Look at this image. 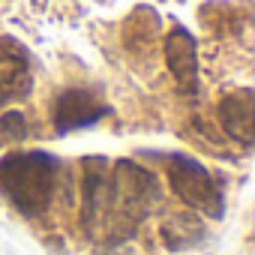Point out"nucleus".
<instances>
[{
  "label": "nucleus",
  "instance_id": "nucleus-1",
  "mask_svg": "<svg viewBox=\"0 0 255 255\" xmlns=\"http://www.w3.org/2000/svg\"><path fill=\"white\" fill-rule=\"evenodd\" d=\"M159 180L147 168L135 165L132 159H117L108 174V201L102 216V231L108 243L132 237L138 222L159 201Z\"/></svg>",
  "mask_w": 255,
  "mask_h": 255
},
{
  "label": "nucleus",
  "instance_id": "nucleus-2",
  "mask_svg": "<svg viewBox=\"0 0 255 255\" xmlns=\"http://www.w3.org/2000/svg\"><path fill=\"white\" fill-rule=\"evenodd\" d=\"M60 162L51 153H9L0 159V192H3L21 213H42L57 189Z\"/></svg>",
  "mask_w": 255,
  "mask_h": 255
},
{
  "label": "nucleus",
  "instance_id": "nucleus-3",
  "mask_svg": "<svg viewBox=\"0 0 255 255\" xmlns=\"http://www.w3.org/2000/svg\"><path fill=\"white\" fill-rule=\"evenodd\" d=\"M165 174H168L174 195L186 207H192L204 216H222V189H219L216 177L201 162L177 153V156H168Z\"/></svg>",
  "mask_w": 255,
  "mask_h": 255
},
{
  "label": "nucleus",
  "instance_id": "nucleus-4",
  "mask_svg": "<svg viewBox=\"0 0 255 255\" xmlns=\"http://www.w3.org/2000/svg\"><path fill=\"white\" fill-rule=\"evenodd\" d=\"M108 174H111L108 159L96 156V159L84 162V210H81V222H84L87 231L102 228L105 201H108Z\"/></svg>",
  "mask_w": 255,
  "mask_h": 255
},
{
  "label": "nucleus",
  "instance_id": "nucleus-5",
  "mask_svg": "<svg viewBox=\"0 0 255 255\" xmlns=\"http://www.w3.org/2000/svg\"><path fill=\"white\" fill-rule=\"evenodd\" d=\"M30 87V63L21 45L0 39V105L24 96Z\"/></svg>",
  "mask_w": 255,
  "mask_h": 255
},
{
  "label": "nucleus",
  "instance_id": "nucleus-6",
  "mask_svg": "<svg viewBox=\"0 0 255 255\" xmlns=\"http://www.w3.org/2000/svg\"><path fill=\"white\" fill-rule=\"evenodd\" d=\"M99 117H105V105H99L84 90H66L57 99V105H54V126H57L60 132L93 126Z\"/></svg>",
  "mask_w": 255,
  "mask_h": 255
},
{
  "label": "nucleus",
  "instance_id": "nucleus-7",
  "mask_svg": "<svg viewBox=\"0 0 255 255\" xmlns=\"http://www.w3.org/2000/svg\"><path fill=\"white\" fill-rule=\"evenodd\" d=\"M219 123L222 129L243 147H252V135H255V114H252V93L240 90L231 93L219 102Z\"/></svg>",
  "mask_w": 255,
  "mask_h": 255
},
{
  "label": "nucleus",
  "instance_id": "nucleus-8",
  "mask_svg": "<svg viewBox=\"0 0 255 255\" xmlns=\"http://www.w3.org/2000/svg\"><path fill=\"white\" fill-rule=\"evenodd\" d=\"M165 63H168L171 75L180 81V87L192 93L195 84H198V78H195L198 66H195V45H192L189 33H183V30L168 33V39H165Z\"/></svg>",
  "mask_w": 255,
  "mask_h": 255
},
{
  "label": "nucleus",
  "instance_id": "nucleus-9",
  "mask_svg": "<svg viewBox=\"0 0 255 255\" xmlns=\"http://www.w3.org/2000/svg\"><path fill=\"white\" fill-rule=\"evenodd\" d=\"M159 234H162V240L171 252L192 249L195 243L204 240V222L195 213H174L159 225Z\"/></svg>",
  "mask_w": 255,
  "mask_h": 255
},
{
  "label": "nucleus",
  "instance_id": "nucleus-10",
  "mask_svg": "<svg viewBox=\"0 0 255 255\" xmlns=\"http://www.w3.org/2000/svg\"><path fill=\"white\" fill-rule=\"evenodd\" d=\"M27 135V120L21 111H6L0 117V147L3 144H15Z\"/></svg>",
  "mask_w": 255,
  "mask_h": 255
},
{
  "label": "nucleus",
  "instance_id": "nucleus-11",
  "mask_svg": "<svg viewBox=\"0 0 255 255\" xmlns=\"http://www.w3.org/2000/svg\"><path fill=\"white\" fill-rule=\"evenodd\" d=\"M99 255H129V249H123V246H117V243H108V249H102Z\"/></svg>",
  "mask_w": 255,
  "mask_h": 255
}]
</instances>
